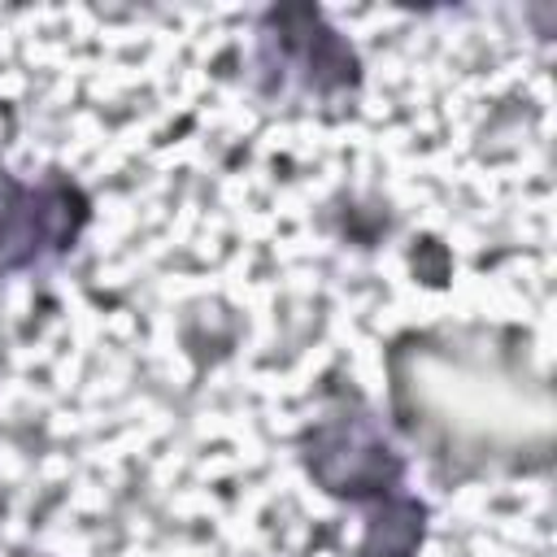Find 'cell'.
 <instances>
[{
    "instance_id": "6da1fadb",
    "label": "cell",
    "mask_w": 557,
    "mask_h": 557,
    "mask_svg": "<svg viewBox=\"0 0 557 557\" xmlns=\"http://www.w3.org/2000/svg\"><path fill=\"white\" fill-rule=\"evenodd\" d=\"M257 70L274 78L283 91L287 83L313 96H339L361 87V57L357 48L326 22L318 4H278L261 13L257 26Z\"/></svg>"
},
{
    "instance_id": "3957f363",
    "label": "cell",
    "mask_w": 557,
    "mask_h": 557,
    "mask_svg": "<svg viewBox=\"0 0 557 557\" xmlns=\"http://www.w3.org/2000/svg\"><path fill=\"white\" fill-rule=\"evenodd\" d=\"M87 218L91 200L61 170H48L35 187H22V196L9 209H0V278L44 257L70 252Z\"/></svg>"
},
{
    "instance_id": "277c9868",
    "label": "cell",
    "mask_w": 557,
    "mask_h": 557,
    "mask_svg": "<svg viewBox=\"0 0 557 557\" xmlns=\"http://www.w3.org/2000/svg\"><path fill=\"white\" fill-rule=\"evenodd\" d=\"M426 518H431L426 500L405 496V492L370 500L366 531H361L352 557H413L426 540Z\"/></svg>"
},
{
    "instance_id": "7a4b0ae2",
    "label": "cell",
    "mask_w": 557,
    "mask_h": 557,
    "mask_svg": "<svg viewBox=\"0 0 557 557\" xmlns=\"http://www.w3.org/2000/svg\"><path fill=\"white\" fill-rule=\"evenodd\" d=\"M300 461H305V474L326 496L348 505L383 500L400 492V479H405V457L366 409L318 418L300 435Z\"/></svg>"
},
{
    "instance_id": "5b68a950",
    "label": "cell",
    "mask_w": 557,
    "mask_h": 557,
    "mask_svg": "<svg viewBox=\"0 0 557 557\" xmlns=\"http://www.w3.org/2000/svg\"><path fill=\"white\" fill-rule=\"evenodd\" d=\"M413 274L426 287H444V278H448V248L440 239H422L413 248Z\"/></svg>"
},
{
    "instance_id": "8992f818",
    "label": "cell",
    "mask_w": 557,
    "mask_h": 557,
    "mask_svg": "<svg viewBox=\"0 0 557 557\" xmlns=\"http://www.w3.org/2000/svg\"><path fill=\"white\" fill-rule=\"evenodd\" d=\"M22 187H26V183H17V178H13V174L0 165V209H9V205L22 196Z\"/></svg>"
}]
</instances>
